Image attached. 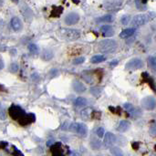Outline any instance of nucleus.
<instances>
[{
  "label": "nucleus",
  "instance_id": "f257e3e1",
  "mask_svg": "<svg viewBox=\"0 0 156 156\" xmlns=\"http://www.w3.org/2000/svg\"><path fill=\"white\" fill-rule=\"evenodd\" d=\"M99 51L102 53H112L117 49V42L113 39H104L101 40L97 46Z\"/></svg>",
  "mask_w": 156,
  "mask_h": 156
},
{
  "label": "nucleus",
  "instance_id": "f03ea898",
  "mask_svg": "<svg viewBox=\"0 0 156 156\" xmlns=\"http://www.w3.org/2000/svg\"><path fill=\"white\" fill-rule=\"evenodd\" d=\"M155 18V14L153 12L149 13V14H141V15H137L135 16L133 21H131V25L135 28V27H141L143 26L146 23L150 22L151 20H152Z\"/></svg>",
  "mask_w": 156,
  "mask_h": 156
},
{
  "label": "nucleus",
  "instance_id": "7ed1b4c3",
  "mask_svg": "<svg viewBox=\"0 0 156 156\" xmlns=\"http://www.w3.org/2000/svg\"><path fill=\"white\" fill-rule=\"evenodd\" d=\"M61 37L68 40H76L80 37V33L79 30L76 29H68L65 28L61 31Z\"/></svg>",
  "mask_w": 156,
  "mask_h": 156
},
{
  "label": "nucleus",
  "instance_id": "20e7f679",
  "mask_svg": "<svg viewBox=\"0 0 156 156\" xmlns=\"http://www.w3.org/2000/svg\"><path fill=\"white\" fill-rule=\"evenodd\" d=\"M124 2V0H105L103 2V7L106 10H115L121 7Z\"/></svg>",
  "mask_w": 156,
  "mask_h": 156
},
{
  "label": "nucleus",
  "instance_id": "39448f33",
  "mask_svg": "<svg viewBox=\"0 0 156 156\" xmlns=\"http://www.w3.org/2000/svg\"><path fill=\"white\" fill-rule=\"evenodd\" d=\"M143 67V61L141 59H135L130 60L127 64H126V69H139Z\"/></svg>",
  "mask_w": 156,
  "mask_h": 156
},
{
  "label": "nucleus",
  "instance_id": "423d86ee",
  "mask_svg": "<svg viewBox=\"0 0 156 156\" xmlns=\"http://www.w3.org/2000/svg\"><path fill=\"white\" fill-rule=\"evenodd\" d=\"M141 103H142V106L146 110L151 111V110H153L155 108V100H154V98L152 97V96H149V97H146V98L143 99Z\"/></svg>",
  "mask_w": 156,
  "mask_h": 156
},
{
  "label": "nucleus",
  "instance_id": "0eeeda50",
  "mask_svg": "<svg viewBox=\"0 0 156 156\" xmlns=\"http://www.w3.org/2000/svg\"><path fill=\"white\" fill-rule=\"evenodd\" d=\"M71 129L81 136H85L88 131L87 126L83 123H73L71 125Z\"/></svg>",
  "mask_w": 156,
  "mask_h": 156
},
{
  "label": "nucleus",
  "instance_id": "6e6552de",
  "mask_svg": "<svg viewBox=\"0 0 156 156\" xmlns=\"http://www.w3.org/2000/svg\"><path fill=\"white\" fill-rule=\"evenodd\" d=\"M64 21L66 25L72 26V25H75L79 21V16L77 13H70L65 16Z\"/></svg>",
  "mask_w": 156,
  "mask_h": 156
},
{
  "label": "nucleus",
  "instance_id": "1a4fd4ad",
  "mask_svg": "<svg viewBox=\"0 0 156 156\" xmlns=\"http://www.w3.org/2000/svg\"><path fill=\"white\" fill-rule=\"evenodd\" d=\"M72 87H73V89L78 93H82L86 90L85 85L79 80H74L72 83Z\"/></svg>",
  "mask_w": 156,
  "mask_h": 156
},
{
  "label": "nucleus",
  "instance_id": "9d476101",
  "mask_svg": "<svg viewBox=\"0 0 156 156\" xmlns=\"http://www.w3.org/2000/svg\"><path fill=\"white\" fill-rule=\"evenodd\" d=\"M101 32L104 37H111L114 35V30L110 25H105L101 28Z\"/></svg>",
  "mask_w": 156,
  "mask_h": 156
},
{
  "label": "nucleus",
  "instance_id": "9b49d317",
  "mask_svg": "<svg viewBox=\"0 0 156 156\" xmlns=\"http://www.w3.org/2000/svg\"><path fill=\"white\" fill-rule=\"evenodd\" d=\"M11 27L15 31H19L22 28L21 20L18 18V16H14V18L11 19Z\"/></svg>",
  "mask_w": 156,
  "mask_h": 156
},
{
  "label": "nucleus",
  "instance_id": "f8f14e48",
  "mask_svg": "<svg viewBox=\"0 0 156 156\" xmlns=\"http://www.w3.org/2000/svg\"><path fill=\"white\" fill-rule=\"evenodd\" d=\"M9 111H10V114L12 115L13 118L18 119V118H20V117L23 116L22 110L19 108V107H18V106H13L12 108L9 110Z\"/></svg>",
  "mask_w": 156,
  "mask_h": 156
},
{
  "label": "nucleus",
  "instance_id": "ddd939ff",
  "mask_svg": "<svg viewBox=\"0 0 156 156\" xmlns=\"http://www.w3.org/2000/svg\"><path fill=\"white\" fill-rule=\"evenodd\" d=\"M117 140V137L115 136V134L111 133H105V136H104V143L107 144V145H111L112 143H114L116 142Z\"/></svg>",
  "mask_w": 156,
  "mask_h": 156
},
{
  "label": "nucleus",
  "instance_id": "4468645a",
  "mask_svg": "<svg viewBox=\"0 0 156 156\" xmlns=\"http://www.w3.org/2000/svg\"><path fill=\"white\" fill-rule=\"evenodd\" d=\"M130 123L128 121H121L117 126V130L120 133H124V131L128 130L130 129Z\"/></svg>",
  "mask_w": 156,
  "mask_h": 156
},
{
  "label": "nucleus",
  "instance_id": "2eb2a0df",
  "mask_svg": "<svg viewBox=\"0 0 156 156\" xmlns=\"http://www.w3.org/2000/svg\"><path fill=\"white\" fill-rule=\"evenodd\" d=\"M134 33H135V28H126V29L122 30L121 32L120 38H130V36H133Z\"/></svg>",
  "mask_w": 156,
  "mask_h": 156
},
{
  "label": "nucleus",
  "instance_id": "dca6fc26",
  "mask_svg": "<svg viewBox=\"0 0 156 156\" xmlns=\"http://www.w3.org/2000/svg\"><path fill=\"white\" fill-rule=\"evenodd\" d=\"M114 20V16L112 15H105V16H102L101 18H99L97 19V22H107V23H111Z\"/></svg>",
  "mask_w": 156,
  "mask_h": 156
},
{
  "label": "nucleus",
  "instance_id": "f3484780",
  "mask_svg": "<svg viewBox=\"0 0 156 156\" xmlns=\"http://www.w3.org/2000/svg\"><path fill=\"white\" fill-rule=\"evenodd\" d=\"M105 60H106V57L103 55H96L91 57L90 61H91V63H93V64H97V63H101V62L104 61Z\"/></svg>",
  "mask_w": 156,
  "mask_h": 156
},
{
  "label": "nucleus",
  "instance_id": "a211bd4d",
  "mask_svg": "<svg viewBox=\"0 0 156 156\" xmlns=\"http://www.w3.org/2000/svg\"><path fill=\"white\" fill-rule=\"evenodd\" d=\"M53 57V52L49 49H45L42 52V59L44 60H50Z\"/></svg>",
  "mask_w": 156,
  "mask_h": 156
},
{
  "label": "nucleus",
  "instance_id": "6ab92c4d",
  "mask_svg": "<svg viewBox=\"0 0 156 156\" xmlns=\"http://www.w3.org/2000/svg\"><path fill=\"white\" fill-rule=\"evenodd\" d=\"M74 104H75L76 106H78V107L84 106V105L87 104V100L83 97H79V98L76 99L75 101H74Z\"/></svg>",
  "mask_w": 156,
  "mask_h": 156
},
{
  "label": "nucleus",
  "instance_id": "aec40b11",
  "mask_svg": "<svg viewBox=\"0 0 156 156\" xmlns=\"http://www.w3.org/2000/svg\"><path fill=\"white\" fill-rule=\"evenodd\" d=\"M28 48L29 52H30V53H32V54H38V51H39V48H38V47L36 44H34V43H31V44H29V45H28Z\"/></svg>",
  "mask_w": 156,
  "mask_h": 156
},
{
  "label": "nucleus",
  "instance_id": "412c9836",
  "mask_svg": "<svg viewBox=\"0 0 156 156\" xmlns=\"http://www.w3.org/2000/svg\"><path fill=\"white\" fill-rule=\"evenodd\" d=\"M111 152L114 155V156H123V153L121 152V150L118 147H112L111 149Z\"/></svg>",
  "mask_w": 156,
  "mask_h": 156
},
{
  "label": "nucleus",
  "instance_id": "4be33fe9",
  "mask_svg": "<svg viewBox=\"0 0 156 156\" xmlns=\"http://www.w3.org/2000/svg\"><path fill=\"white\" fill-rule=\"evenodd\" d=\"M90 114H91V109H89V108H87L81 111V116L84 119H89Z\"/></svg>",
  "mask_w": 156,
  "mask_h": 156
},
{
  "label": "nucleus",
  "instance_id": "5701e85b",
  "mask_svg": "<svg viewBox=\"0 0 156 156\" xmlns=\"http://www.w3.org/2000/svg\"><path fill=\"white\" fill-rule=\"evenodd\" d=\"M130 21V15H124L121 16V22L122 25H124V26H126V25H128Z\"/></svg>",
  "mask_w": 156,
  "mask_h": 156
},
{
  "label": "nucleus",
  "instance_id": "b1692460",
  "mask_svg": "<svg viewBox=\"0 0 156 156\" xmlns=\"http://www.w3.org/2000/svg\"><path fill=\"white\" fill-rule=\"evenodd\" d=\"M96 134L99 136V137H103L104 134H105V130L102 127H100V128H98L97 130H96Z\"/></svg>",
  "mask_w": 156,
  "mask_h": 156
},
{
  "label": "nucleus",
  "instance_id": "393cba45",
  "mask_svg": "<svg viewBox=\"0 0 156 156\" xmlns=\"http://www.w3.org/2000/svg\"><path fill=\"white\" fill-rule=\"evenodd\" d=\"M85 61V57H76L75 60H74L73 63L74 64H76V65H79V64H82Z\"/></svg>",
  "mask_w": 156,
  "mask_h": 156
},
{
  "label": "nucleus",
  "instance_id": "a878e982",
  "mask_svg": "<svg viewBox=\"0 0 156 156\" xmlns=\"http://www.w3.org/2000/svg\"><path fill=\"white\" fill-rule=\"evenodd\" d=\"M18 69H19V66H18V63H13L11 65V67H10V70L12 72H16V71L18 70Z\"/></svg>",
  "mask_w": 156,
  "mask_h": 156
},
{
  "label": "nucleus",
  "instance_id": "bb28decb",
  "mask_svg": "<svg viewBox=\"0 0 156 156\" xmlns=\"http://www.w3.org/2000/svg\"><path fill=\"white\" fill-rule=\"evenodd\" d=\"M124 109L127 110V111H133L134 110L133 106L131 105L130 103H125V104H124Z\"/></svg>",
  "mask_w": 156,
  "mask_h": 156
},
{
  "label": "nucleus",
  "instance_id": "cd10ccee",
  "mask_svg": "<svg viewBox=\"0 0 156 156\" xmlns=\"http://www.w3.org/2000/svg\"><path fill=\"white\" fill-rule=\"evenodd\" d=\"M149 63H150V65L152 66V67L154 69V68H155V66H156V60H155V57H151L150 59H149Z\"/></svg>",
  "mask_w": 156,
  "mask_h": 156
},
{
  "label": "nucleus",
  "instance_id": "c85d7f7f",
  "mask_svg": "<svg viewBox=\"0 0 156 156\" xmlns=\"http://www.w3.org/2000/svg\"><path fill=\"white\" fill-rule=\"evenodd\" d=\"M53 156H64V155L60 151H57V152H53Z\"/></svg>",
  "mask_w": 156,
  "mask_h": 156
},
{
  "label": "nucleus",
  "instance_id": "c756f323",
  "mask_svg": "<svg viewBox=\"0 0 156 156\" xmlns=\"http://www.w3.org/2000/svg\"><path fill=\"white\" fill-rule=\"evenodd\" d=\"M117 64H118V61H117V60H112V61L110 63L111 66H116Z\"/></svg>",
  "mask_w": 156,
  "mask_h": 156
},
{
  "label": "nucleus",
  "instance_id": "7c9ffc66",
  "mask_svg": "<svg viewBox=\"0 0 156 156\" xmlns=\"http://www.w3.org/2000/svg\"><path fill=\"white\" fill-rule=\"evenodd\" d=\"M4 68V61L2 60H0V70Z\"/></svg>",
  "mask_w": 156,
  "mask_h": 156
},
{
  "label": "nucleus",
  "instance_id": "2f4dec72",
  "mask_svg": "<svg viewBox=\"0 0 156 156\" xmlns=\"http://www.w3.org/2000/svg\"><path fill=\"white\" fill-rule=\"evenodd\" d=\"M0 106H1V104H0Z\"/></svg>",
  "mask_w": 156,
  "mask_h": 156
}]
</instances>
